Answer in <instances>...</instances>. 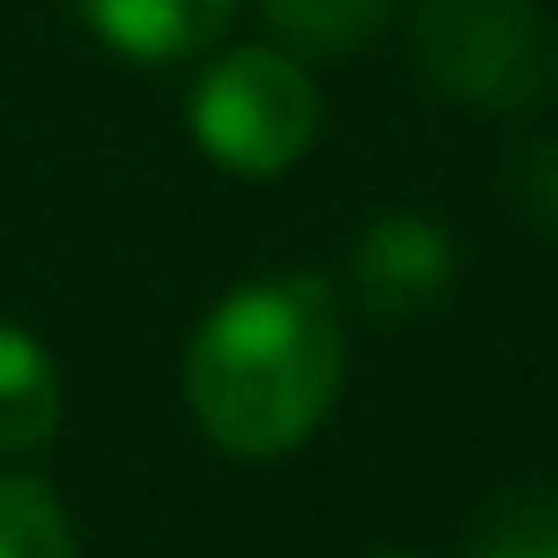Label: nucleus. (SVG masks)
I'll return each mask as SVG.
<instances>
[{
  "mask_svg": "<svg viewBox=\"0 0 558 558\" xmlns=\"http://www.w3.org/2000/svg\"><path fill=\"white\" fill-rule=\"evenodd\" d=\"M347 381V326L326 276H255L198 318L184 403L227 460H283L332 417Z\"/></svg>",
  "mask_w": 558,
  "mask_h": 558,
  "instance_id": "1",
  "label": "nucleus"
},
{
  "mask_svg": "<svg viewBox=\"0 0 558 558\" xmlns=\"http://www.w3.org/2000/svg\"><path fill=\"white\" fill-rule=\"evenodd\" d=\"M410 57L474 113H531L558 85V22L545 0H417Z\"/></svg>",
  "mask_w": 558,
  "mask_h": 558,
  "instance_id": "2",
  "label": "nucleus"
},
{
  "mask_svg": "<svg viewBox=\"0 0 558 558\" xmlns=\"http://www.w3.org/2000/svg\"><path fill=\"white\" fill-rule=\"evenodd\" d=\"M191 135L233 178H283L318 142V85L290 50H227L191 93Z\"/></svg>",
  "mask_w": 558,
  "mask_h": 558,
  "instance_id": "3",
  "label": "nucleus"
},
{
  "mask_svg": "<svg viewBox=\"0 0 558 558\" xmlns=\"http://www.w3.org/2000/svg\"><path fill=\"white\" fill-rule=\"evenodd\" d=\"M452 269H460V247L417 205H396V213H375L361 227L354 255H347V276H354V298L368 304L375 318H424L438 298L452 290Z\"/></svg>",
  "mask_w": 558,
  "mask_h": 558,
  "instance_id": "4",
  "label": "nucleus"
},
{
  "mask_svg": "<svg viewBox=\"0 0 558 558\" xmlns=\"http://www.w3.org/2000/svg\"><path fill=\"white\" fill-rule=\"evenodd\" d=\"M78 22L128 64H184L213 50L233 22V0H71Z\"/></svg>",
  "mask_w": 558,
  "mask_h": 558,
  "instance_id": "5",
  "label": "nucleus"
},
{
  "mask_svg": "<svg viewBox=\"0 0 558 558\" xmlns=\"http://www.w3.org/2000/svg\"><path fill=\"white\" fill-rule=\"evenodd\" d=\"M64 424V381L43 340L14 318H0V460L43 452Z\"/></svg>",
  "mask_w": 558,
  "mask_h": 558,
  "instance_id": "6",
  "label": "nucleus"
},
{
  "mask_svg": "<svg viewBox=\"0 0 558 558\" xmlns=\"http://www.w3.org/2000/svg\"><path fill=\"white\" fill-rule=\"evenodd\" d=\"M460 558H558V488H551V481L502 488L474 517Z\"/></svg>",
  "mask_w": 558,
  "mask_h": 558,
  "instance_id": "7",
  "label": "nucleus"
},
{
  "mask_svg": "<svg viewBox=\"0 0 558 558\" xmlns=\"http://www.w3.org/2000/svg\"><path fill=\"white\" fill-rule=\"evenodd\" d=\"M269 28L290 43V50H312V57H347L361 43H375L389 28L396 0H262Z\"/></svg>",
  "mask_w": 558,
  "mask_h": 558,
  "instance_id": "8",
  "label": "nucleus"
},
{
  "mask_svg": "<svg viewBox=\"0 0 558 558\" xmlns=\"http://www.w3.org/2000/svg\"><path fill=\"white\" fill-rule=\"evenodd\" d=\"M0 558H78V531L43 481L0 474Z\"/></svg>",
  "mask_w": 558,
  "mask_h": 558,
  "instance_id": "9",
  "label": "nucleus"
},
{
  "mask_svg": "<svg viewBox=\"0 0 558 558\" xmlns=\"http://www.w3.org/2000/svg\"><path fill=\"white\" fill-rule=\"evenodd\" d=\"M509 198L531 227H558V142H531L509 163Z\"/></svg>",
  "mask_w": 558,
  "mask_h": 558,
  "instance_id": "10",
  "label": "nucleus"
},
{
  "mask_svg": "<svg viewBox=\"0 0 558 558\" xmlns=\"http://www.w3.org/2000/svg\"><path fill=\"white\" fill-rule=\"evenodd\" d=\"M368 558H424V551H368Z\"/></svg>",
  "mask_w": 558,
  "mask_h": 558,
  "instance_id": "11",
  "label": "nucleus"
}]
</instances>
